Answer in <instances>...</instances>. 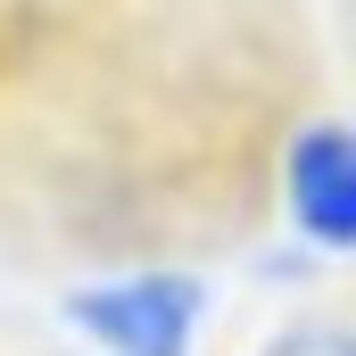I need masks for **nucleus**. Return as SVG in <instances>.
<instances>
[{"mask_svg": "<svg viewBox=\"0 0 356 356\" xmlns=\"http://www.w3.org/2000/svg\"><path fill=\"white\" fill-rule=\"evenodd\" d=\"M290 216L315 249H356V133L348 124H307L290 141Z\"/></svg>", "mask_w": 356, "mask_h": 356, "instance_id": "obj_2", "label": "nucleus"}, {"mask_svg": "<svg viewBox=\"0 0 356 356\" xmlns=\"http://www.w3.org/2000/svg\"><path fill=\"white\" fill-rule=\"evenodd\" d=\"M266 356H356V332L348 323H290L266 340Z\"/></svg>", "mask_w": 356, "mask_h": 356, "instance_id": "obj_3", "label": "nucleus"}, {"mask_svg": "<svg viewBox=\"0 0 356 356\" xmlns=\"http://www.w3.org/2000/svg\"><path fill=\"white\" fill-rule=\"evenodd\" d=\"M75 323L108 356H191L199 340V282L191 273H124L75 290Z\"/></svg>", "mask_w": 356, "mask_h": 356, "instance_id": "obj_1", "label": "nucleus"}]
</instances>
